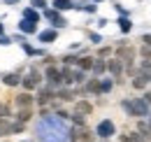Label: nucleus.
<instances>
[{
  "mask_svg": "<svg viewBox=\"0 0 151 142\" xmlns=\"http://www.w3.org/2000/svg\"><path fill=\"white\" fill-rule=\"evenodd\" d=\"M14 103H17V107H30L33 105V103H35V96H33V93H30V91H26V93H19V96H17V100H14Z\"/></svg>",
  "mask_w": 151,
  "mask_h": 142,
  "instance_id": "nucleus-11",
  "label": "nucleus"
},
{
  "mask_svg": "<svg viewBox=\"0 0 151 142\" xmlns=\"http://www.w3.org/2000/svg\"><path fill=\"white\" fill-rule=\"evenodd\" d=\"M149 124H151V119H149Z\"/></svg>",
  "mask_w": 151,
  "mask_h": 142,
  "instance_id": "nucleus-37",
  "label": "nucleus"
},
{
  "mask_svg": "<svg viewBox=\"0 0 151 142\" xmlns=\"http://www.w3.org/2000/svg\"><path fill=\"white\" fill-rule=\"evenodd\" d=\"M5 2H7V5H14V2H17V0H5Z\"/></svg>",
  "mask_w": 151,
  "mask_h": 142,
  "instance_id": "nucleus-35",
  "label": "nucleus"
},
{
  "mask_svg": "<svg viewBox=\"0 0 151 142\" xmlns=\"http://www.w3.org/2000/svg\"><path fill=\"white\" fill-rule=\"evenodd\" d=\"M75 109H77V114H91L93 107H91V103H86V100H79L75 105Z\"/></svg>",
  "mask_w": 151,
  "mask_h": 142,
  "instance_id": "nucleus-19",
  "label": "nucleus"
},
{
  "mask_svg": "<svg viewBox=\"0 0 151 142\" xmlns=\"http://www.w3.org/2000/svg\"><path fill=\"white\" fill-rule=\"evenodd\" d=\"M23 19H28V21L37 23V21H40V14H37V9H35V7H26V9H23Z\"/></svg>",
  "mask_w": 151,
  "mask_h": 142,
  "instance_id": "nucleus-18",
  "label": "nucleus"
},
{
  "mask_svg": "<svg viewBox=\"0 0 151 142\" xmlns=\"http://www.w3.org/2000/svg\"><path fill=\"white\" fill-rule=\"evenodd\" d=\"M86 93H100V79H91L86 86H84Z\"/></svg>",
  "mask_w": 151,
  "mask_h": 142,
  "instance_id": "nucleus-20",
  "label": "nucleus"
},
{
  "mask_svg": "<svg viewBox=\"0 0 151 142\" xmlns=\"http://www.w3.org/2000/svg\"><path fill=\"white\" fill-rule=\"evenodd\" d=\"M109 54H112L109 47H102V49H100V56H109Z\"/></svg>",
  "mask_w": 151,
  "mask_h": 142,
  "instance_id": "nucleus-32",
  "label": "nucleus"
},
{
  "mask_svg": "<svg viewBox=\"0 0 151 142\" xmlns=\"http://www.w3.org/2000/svg\"><path fill=\"white\" fill-rule=\"evenodd\" d=\"M119 30H121V33H130L132 30V21L128 17H119Z\"/></svg>",
  "mask_w": 151,
  "mask_h": 142,
  "instance_id": "nucleus-17",
  "label": "nucleus"
},
{
  "mask_svg": "<svg viewBox=\"0 0 151 142\" xmlns=\"http://www.w3.org/2000/svg\"><path fill=\"white\" fill-rule=\"evenodd\" d=\"M95 133L107 140V138H112L114 133H116V126H114V121H109V119H102V121L98 124V128H95Z\"/></svg>",
  "mask_w": 151,
  "mask_h": 142,
  "instance_id": "nucleus-6",
  "label": "nucleus"
},
{
  "mask_svg": "<svg viewBox=\"0 0 151 142\" xmlns=\"http://www.w3.org/2000/svg\"><path fill=\"white\" fill-rule=\"evenodd\" d=\"M149 82H151V72L139 70L137 75H135V79H132V86H135V89H147Z\"/></svg>",
  "mask_w": 151,
  "mask_h": 142,
  "instance_id": "nucleus-7",
  "label": "nucleus"
},
{
  "mask_svg": "<svg viewBox=\"0 0 151 142\" xmlns=\"http://www.w3.org/2000/svg\"><path fill=\"white\" fill-rule=\"evenodd\" d=\"M37 40L42 44H51L58 40V28H47V30H40L37 33Z\"/></svg>",
  "mask_w": 151,
  "mask_h": 142,
  "instance_id": "nucleus-8",
  "label": "nucleus"
},
{
  "mask_svg": "<svg viewBox=\"0 0 151 142\" xmlns=\"http://www.w3.org/2000/svg\"><path fill=\"white\" fill-rule=\"evenodd\" d=\"M0 44H2V47L12 44V37H7V35H0Z\"/></svg>",
  "mask_w": 151,
  "mask_h": 142,
  "instance_id": "nucleus-29",
  "label": "nucleus"
},
{
  "mask_svg": "<svg viewBox=\"0 0 151 142\" xmlns=\"http://www.w3.org/2000/svg\"><path fill=\"white\" fill-rule=\"evenodd\" d=\"M93 2H102V0H93Z\"/></svg>",
  "mask_w": 151,
  "mask_h": 142,
  "instance_id": "nucleus-36",
  "label": "nucleus"
},
{
  "mask_svg": "<svg viewBox=\"0 0 151 142\" xmlns=\"http://www.w3.org/2000/svg\"><path fill=\"white\" fill-rule=\"evenodd\" d=\"M114 86V82L112 79H100V93H109Z\"/></svg>",
  "mask_w": 151,
  "mask_h": 142,
  "instance_id": "nucleus-23",
  "label": "nucleus"
},
{
  "mask_svg": "<svg viewBox=\"0 0 151 142\" xmlns=\"http://www.w3.org/2000/svg\"><path fill=\"white\" fill-rule=\"evenodd\" d=\"M91 70H93V75H98V77H100L102 72L107 70V63H105V61H93V68H91Z\"/></svg>",
  "mask_w": 151,
  "mask_h": 142,
  "instance_id": "nucleus-21",
  "label": "nucleus"
},
{
  "mask_svg": "<svg viewBox=\"0 0 151 142\" xmlns=\"http://www.w3.org/2000/svg\"><path fill=\"white\" fill-rule=\"evenodd\" d=\"M123 109L130 114V117H149V103L144 98H132V100H123L121 103Z\"/></svg>",
  "mask_w": 151,
  "mask_h": 142,
  "instance_id": "nucleus-2",
  "label": "nucleus"
},
{
  "mask_svg": "<svg viewBox=\"0 0 151 142\" xmlns=\"http://www.w3.org/2000/svg\"><path fill=\"white\" fill-rule=\"evenodd\" d=\"M54 98H56V91L49 86V89H40V93H37V98H35V100H37L40 105H47V103H49V100H54Z\"/></svg>",
  "mask_w": 151,
  "mask_h": 142,
  "instance_id": "nucleus-12",
  "label": "nucleus"
},
{
  "mask_svg": "<svg viewBox=\"0 0 151 142\" xmlns=\"http://www.w3.org/2000/svg\"><path fill=\"white\" fill-rule=\"evenodd\" d=\"M42 17L47 19V21H51L54 28H65V26H68L65 17H63L58 9H54V7H44V14H42Z\"/></svg>",
  "mask_w": 151,
  "mask_h": 142,
  "instance_id": "nucleus-4",
  "label": "nucleus"
},
{
  "mask_svg": "<svg viewBox=\"0 0 151 142\" xmlns=\"http://www.w3.org/2000/svg\"><path fill=\"white\" fill-rule=\"evenodd\" d=\"M30 2H33V7H35V9H40V7L44 9V7H47V0H30Z\"/></svg>",
  "mask_w": 151,
  "mask_h": 142,
  "instance_id": "nucleus-26",
  "label": "nucleus"
},
{
  "mask_svg": "<svg viewBox=\"0 0 151 142\" xmlns=\"http://www.w3.org/2000/svg\"><path fill=\"white\" fill-rule=\"evenodd\" d=\"M42 79H44V75H42L35 65H30V70L26 72V77H21V84H23L26 91H35V89L42 86Z\"/></svg>",
  "mask_w": 151,
  "mask_h": 142,
  "instance_id": "nucleus-3",
  "label": "nucleus"
},
{
  "mask_svg": "<svg viewBox=\"0 0 151 142\" xmlns=\"http://www.w3.org/2000/svg\"><path fill=\"white\" fill-rule=\"evenodd\" d=\"M121 142H132V140L128 138V135H126V138H121Z\"/></svg>",
  "mask_w": 151,
  "mask_h": 142,
  "instance_id": "nucleus-33",
  "label": "nucleus"
},
{
  "mask_svg": "<svg viewBox=\"0 0 151 142\" xmlns=\"http://www.w3.org/2000/svg\"><path fill=\"white\" fill-rule=\"evenodd\" d=\"M107 70L112 72L114 77H121V72L126 70V65H123L121 58H109V61H107Z\"/></svg>",
  "mask_w": 151,
  "mask_h": 142,
  "instance_id": "nucleus-10",
  "label": "nucleus"
},
{
  "mask_svg": "<svg viewBox=\"0 0 151 142\" xmlns=\"http://www.w3.org/2000/svg\"><path fill=\"white\" fill-rule=\"evenodd\" d=\"M142 42H144L147 47H151V33H147V35H142Z\"/></svg>",
  "mask_w": 151,
  "mask_h": 142,
  "instance_id": "nucleus-30",
  "label": "nucleus"
},
{
  "mask_svg": "<svg viewBox=\"0 0 151 142\" xmlns=\"http://www.w3.org/2000/svg\"><path fill=\"white\" fill-rule=\"evenodd\" d=\"M139 68H142V70H147V72H149V70H151V58H144Z\"/></svg>",
  "mask_w": 151,
  "mask_h": 142,
  "instance_id": "nucleus-28",
  "label": "nucleus"
},
{
  "mask_svg": "<svg viewBox=\"0 0 151 142\" xmlns=\"http://www.w3.org/2000/svg\"><path fill=\"white\" fill-rule=\"evenodd\" d=\"M40 142H68L70 140V126L60 114H44L35 126Z\"/></svg>",
  "mask_w": 151,
  "mask_h": 142,
  "instance_id": "nucleus-1",
  "label": "nucleus"
},
{
  "mask_svg": "<svg viewBox=\"0 0 151 142\" xmlns=\"http://www.w3.org/2000/svg\"><path fill=\"white\" fill-rule=\"evenodd\" d=\"M42 75H44V79H47V84H49L51 89H54V86H58V84H63V79H60V70H58L54 63H49V65L44 68V72H42Z\"/></svg>",
  "mask_w": 151,
  "mask_h": 142,
  "instance_id": "nucleus-5",
  "label": "nucleus"
},
{
  "mask_svg": "<svg viewBox=\"0 0 151 142\" xmlns=\"http://www.w3.org/2000/svg\"><path fill=\"white\" fill-rule=\"evenodd\" d=\"M51 7L58 9V12H68V9H72L75 5H72V0H51Z\"/></svg>",
  "mask_w": 151,
  "mask_h": 142,
  "instance_id": "nucleus-15",
  "label": "nucleus"
},
{
  "mask_svg": "<svg viewBox=\"0 0 151 142\" xmlns=\"http://www.w3.org/2000/svg\"><path fill=\"white\" fill-rule=\"evenodd\" d=\"M93 61L95 58H91V56H81V58H77V68H81V70H91L93 68Z\"/></svg>",
  "mask_w": 151,
  "mask_h": 142,
  "instance_id": "nucleus-16",
  "label": "nucleus"
},
{
  "mask_svg": "<svg viewBox=\"0 0 151 142\" xmlns=\"http://www.w3.org/2000/svg\"><path fill=\"white\" fill-rule=\"evenodd\" d=\"M0 35H5V26L2 23H0Z\"/></svg>",
  "mask_w": 151,
  "mask_h": 142,
  "instance_id": "nucleus-34",
  "label": "nucleus"
},
{
  "mask_svg": "<svg viewBox=\"0 0 151 142\" xmlns=\"http://www.w3.org/2000/svg\"><path fill=\"white\" fill-rule=\"evenodd\" d=\"M119 56H116V58H121V61H123V65H132V61H135V49H132V47H119Z\"/></svg>",
  "mask_w": 151,
  "mask_h": 142,
  "instance_id": "nucleus-9",
  "label": "nucleus"
},
{
  "mask_svg": "<svg viewBox=\"0 0 151 142\" xmlns=\"http://www.w3.org/2000/svg\"><path fill=\"white\" fill-rule=\"evenodd\" d=\"M9 130H12L9 121H7V119H0V138H2V135H7Z\"/></svg>",
  "mask_w": 151,
  "mask_h": 142,
  "instance_id": "nucleus-24",
  "label": "nucleus"
},
{
  "mask_svg": "<svg viewBox=\"0 0 151 142\" xmlns=\"http://www.w3.org/2000/svg\"><path fill=\"white\" fill-rule=\"evenodd\" d=\"M30 117H33V109H30V107H21V109H19V117H17V119L23 124V121H28Z\"/></svg>",
  "mask_w": 151,
  "mask_h": 142,
  "instance_id": "nucleus-22",
  "label": "nucleus"
},
{
  "mask_svg": "<svg viewBox=\"0 0 151 142\" xmlns=\"http://www.w3.org/2000/svg\"><path fill=\"white\" fill-rule=\"evenodd\" d=\"M72 121H75L77 126H81V124H84V114H77V112H75V114H72Z\"/></svg>",
  "mask_w": 151,
  "mask_h": 142,
  "instance_id": "nucleus-27",
  "label": "nucleus"
},
{
  "mask_svg": "<svg viewBox=\"0 0 151 142\" xmlns=\"http://www.w3.org/2000/svg\"><path fill=\"white\" fill-rule=\"evenodd\" d=\"M19 30L26 33V35H35V33H37V23H33V21H28V19H21L19 21Z\"/></svg>",
  "mask_w": 151,
  "mask_h": 142,
  "instance_id": "nucleus-14",
  "label": "nucleus"
},
{
  "mask_svg": "<svg viewBox=\"0 0 151 142\" xmlns=\"http://www.w3.org/2000/svg\"><path fill=\"white\" fill-rule=\"evenodd\" d=\"M139 54H142L144 58H151V47H147V44H142V49H139Z\"/></svg>",
  "mask_w": 151,
  "mask_h": 142,
  "instance_id": "nucleus-25",
  "label": "nucleus"
},
{
  "mask_svg": "<svg viewBox=\"0 0 151 142\" xmlns=\"http://www.w3.org/2000/svg\"><path fill=\"white\" fill-rule=\"evenodd\" d=\"M88 37H91V42H95V44H98V42H100V40H102V37L98 35V33H91V35H88Z\"/></svg>",
  "mask_w": 151,
  "mask_h": 142,
  "instance_id": "nucleus-31",
  "label": "nucleus"
},
{
  "mask_svg": "<svg viewBox=\"0 0 151 142\" xmlns=\"http://www.w3.org/2000/svg\"><path fill=\"white\" fill-rule=\"evenodd\" d=\"M0 82H2L5 86H19L21 84V75H17V72H5V75L0 77Z\"/></svg>",
  "mask_w": 151,
  "mask_h": 142,
  "instance_id": "nucleus-13",
  "label": "nucleus"
}]
</instances>
